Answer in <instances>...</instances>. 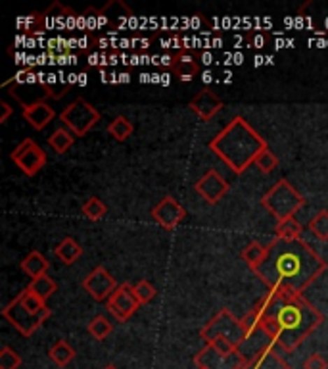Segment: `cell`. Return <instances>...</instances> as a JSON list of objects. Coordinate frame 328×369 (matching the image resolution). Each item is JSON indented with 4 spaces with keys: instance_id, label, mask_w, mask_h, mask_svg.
Here are the masks:
<instances>
[{
    "instance_id": "cell-7",
    "label": "cell",
    "mask_w": 328,
    "mask_h": 369,
    "mask_svg": "<svg viewBox=\"0 0 328 369\" xmlns=\"http://www.w3.org/2000/svg\"><path fill=\"white\" fill-rule=\"evenodd\" d=\"M50 314H52L50 308H46L45 312H41V314L31 312V309L20 300V296H15L14 300L10 302L6 308L2 309V316L6 317L8 321L14 325L15 329L22 333L23 337H31V335L37 331L38 327L50 317Z\"/></svg>"
},
{
    "instance_id": "cell-26",
    "label": "cell",
    "mask_w": 328,
    "mask_h": 369,
    "mask_svg": "<svg viewBox=\"0 0 328 369\" xmlns=\"http://www.w3.org/2000/svg\"><path fill=\"white\" fill-rule=\"evenodd\" d=\"M87 331L92 335V339L104 340L112 335L113 325L110 323V319H108L106 316H97V317H92V321H90L89 327H87Z\"/></svg>"
},
{
    "instance_id": "cell-3",
    "label": "cell",
    "mask_w": 328,
    "mask_h": 369,
    "mask_svg": "<svg viewBox=\"0 0 328 369\" xmlns=\"http://www.w3.org/2000/svg\"><path fill=\"white\" fill-rule=\"evenodd\" d=\"M265 148H269L267 141L242 116H236L209 143V151L236 175L246 172Z\"/></svg>"
},
{
    "instance_id": "cell-8",
    "label": "cell",
    "mask_w": 328,
    "mask_h": 369,
    "mask_svg": "<svg viewBox=\"0 0 328 369\" xmlns=\"http://www.w3.org/2000/svg\"><path fill=\"white\" fill-rule=\"evenodd\" d=\"M10 158H12L15 166L22 169L23 174L29 175V177L37 175L46 166L45 151L33 139H23L22 143L12 151Z\"/></svg>"
},
{
    "instance_id": "cell-13",
    "label": "cell",
    "mask_w": 328,
    "mask_h": 369,
    "mask_svg": "<svg viewBox=\"0 0 328 369\" xmlns=\"http://www.w3.org/2000/svg\"><path fill=\"white\" fill-rule=\"evenodd\" d=\"M196 193L206 200L208 204H217L229 193V183L224 179L223 175L215 172V169H209L208 174L201 177L200 181L194 185Z\"/></svg>"
},
{
    "instance_id": "cell-20",
    "label": "cell",
    "mask_w": 328,
    "mask_h": 369,
    "mask_svg": "<svg viewBox=\"0 0 328 369\" xmlns=\"http://www.w3.org/2000/svg\"><path fill=\"white\" fill-rule=\"evenodd\" d=\"M276 239H283V241H299L301 233H304V227L296 218L283 219V221H276L275 227Z\"/></svg>"
},
{
    "instance_id": "cell-28",
    "label": "cell",
    "mask_w": 328,
    "mask_h": 369,
    "mask_svg": "<svg viewBox=\"0 0 328 369\" xmlns=\"http://www.w3.org/2000/svg\"><path fill=\"white\" fill-rule=\"evenodd\" d=\"M106 211H108V208H106V204L102 202L98 196H92V198H89L87 202L83 204V214H85L90 221L102 219L106 216Z\"/></svg>"
},
{
    "instance_id": "cell-16",
    "label": "cell",
    "mask_w": 328,
    "mask_h": 369,
    "mask_svg": "<svg viewBox=\"0 0 328 369\" xmlns=\"http://www.w3.org/2000/svg\"><path fill=\"white\" fill-rule=\"evenodd\" d=\"M54 118H56L54 108L50 104H46L45 100L23 108V120L27 121L33 129H37V131H43Z\"/></svg>"
},
{
    "instance_id": "cell-4",
    "label": "cell",
    "mask_w": 328,
    "mask_h": 369,
    "mask_svg": "<svg viewBox=\"0 0 328 369\" xmlns=\"http://www.w3.org/2000/svg\"><path fill=\"white\" fill-rule=\"evenodd\" d=\"M262 204L276 221H283V219L294 218L298 210L304 208L306 198L299 195L298 188L294 187L288 179H278L263 195Z\"/></svg>"
},
{
    "instance_id": "cell-21",
    "label": "cell",
    "mask_w": 328,
    "mask_h": 369,
    "mask_svg": "<svg viewBox=\"0 0 328 369\" xmlns=\"http://www.w3.org/2000/svg\"><path fill=\"white\" fill-rule=\"evenodd\" d=\"M48 358L52 360L58 368H66L69 363L73 362L75 358V350L71 348V344L67 340H58L54 342L50 350H48Z\"/></svg>"
},
{
    "instance_id": "cell-5",
    "label": "cell",
    "mask_w": 328,
    "mask_h": 369,
    "mask_svg": "<svg viewBox=\"0 0 328 369\" xmlns=\"http://www.w3.org/2000/svg\"><path fill=\"white\" fill-rule=\"evenodd\" d=\"M215 337H224L227 340H231L236 348L242 347L248 340V335L246 331L242 329L240 319L232 316L231 309L227 308L221 309V312L200 331V339H204L206 342L215 339Z\"/></svg>"
},
{
    "instance_id": "cell-34",
    "label": "cell",
    "mask_w": 328,
    "mask_h": 369,
    "mask_svg": "<svg viewBox=\"0 0 328 369\" xmlns=\"http://www.w3.org/2000/svg\"><path fill=\"white\" fill-rule=\"evenodd\" d=\"M12 112H14V110H12L6 102H2V104H0V123H6L8 118L12 116Z\"/></svg>"
},
{
    "instance_id": "cell-11",
    "label": "cell",
    "mask_w": 328,
    "mask_h": 369,
    "mask_svg": "<svg viewBox=\"0 0 328 369\" xmlns=\"http://www.w3.org/2000/svg\"><path fill=\"white\" fill-rule=\"evenodd\" d=\"M248 358L242 352H236L232 356H223L217 352L215 348L206 347L194 356V363L198 368L204 369H244Z\"/></svg>"
},
{
    "instance_id": "cell-24",
    "label": "cell",
    "mask_w": 328,
    "mask_h": 369,
    "mask_svg": "<svg viewBox=\"0 0 328 369\" xmlns=\"http://www.w3.org/2000/svg\"><path fill=\"white\" fill-rule=\"evenodd\" d=\"M29 288L33 291V293L37 294L38 298H43V300L46 302L54 293H56L58 285H56V281H54L52 277H48V275H41V277L33 279V281H31Z\"/></svg>"
},
{
    "instance_id": "cell-1",
    "label": "cell",
    "mask_w": 328,
    "mask_h": 369,
    "mask_svg": "<svg viewBox=\"0 0 328 369\" xmlns=\"http://www.w3.org/2000/svg\"><path fill=\"white\" fill-rule=\"evenodd\" d=\"M327 270V262L304 239L283 241L273 239L267 244V258L254 270L259 281L267 285L269 293L280 296H304Z\"/></svg>"
},
{
    "instance_id": "cell-2",
    "label": "cell",
    "mask_w": 328,
    "mask_h": 369,
    "mask_svg": "<svg viewBox=\"0 0 328 369\" xmlns=\"http://www.w3.org/2000/svg\"><path fill=\"white\" fill-rule=\"evenodd\" d=\"M278 296L273 314L263 319V333L284 352H294L325 321L319 309L304 296Z\"/></svg>"
},
{
    "instance_id": "cell-12",
    "label": "cell",
    "mask_w": 328,
    "mask_h": 369,
    "mask_svg": "<svg viewBox=\"0 0 328 369\" xmlns=\"http://www.w3.org/2000/svg\"><path fill=\"white\" fill-rule=\"evenodd\" d=\"M187 210L173 196H165L152 208V219L167 231H173L185 221Z\"/></svg>"
},
{
    "instance_id": "cell-30",
    "label": "cell",
    "mask_w": 328,
    "mask_h": 369,
    "mask_svg": "<svg viewBox=\"0 0 328 369\" xmlns=\"http://www.w3.org/2000/svg\"><path fill=\"white\" fill-rule=\"evenodd\" d=\"M22 365V356L10 347H2L0 350V369H20Z\"/></svg>"
},
{
    "instance_id": "cell-22",
    "label": "cell",
    "mask_w": 328,
    "mask_h": 369,
    "mask_svg": "<svg viewBox=\"0 0 328 369\" xmlns=\"http://www.w3.org/2000/svg\"><path fill=\"white\" fill-rule=\"evenodd\" d=\"M265 258H267V246L262 242H250L246 249L242 250V260L246 262V265L252 272L263 264Z\"/></svg>"
},
{
    "instance_id": "cell-18",
    "label": "cell",
    "mask_w": 328,
    "mask_h": 369,
    "mask_svg": "<svg viewBox=\"0 0 328 369\" xmlns=\"http://www.w3.org/2000/svg\"><path fill=\"white\" fill-rule=\"evenodd\" d=\"M54 254H56V258L62 260L66 265H71V264H75L79 258H81L83 246L79 244V242L75 241V239L67 237V239H64V241H62L56 249H54Z\"/></svg>"
},
{
    "instance_id": "cell-36",
    "label": "cell",
    "mask_w": 328,
    "mask_h": 369,
    "mask_svg": "<svg viewBox=\"0 0 328 369\" xmlns=\"http://www.w3.org/2000/svg\"><path fill=\"white\" fill-rule=\"evenodd\" d=\"M198 369H204V368H198Z\"/></svg>"
},
{
    "instance_id": "cell-33",
    "label": "cell",
    "mask_w": 328,
    "mask_h": 369,
    "mask_svg": "<svg viewBox=\"0 0 328 369\" xmlns=\"http://www.w3.org/2000/svg\"><path fill=\"white\" fill-rule=\"evenodd\" d=\"M304 369H328V363L321 354H311L304 362Z\"/></svg>"
},
{
    "instance_id": "cell-14",
    "label": "cell",
    "mask_w": 328,
    "mask_h": 369,
    "mask_svg": "<svg viewBox=\"0 0 328 369\" xmlns=\"http://www.w3.org/2000/svg\"><path fill=\"white\" fill-rule=\"evenodd\" d=\"M188 108H190L201 121H209L211 118H215V113L223 108V100L217 97L213 91L201 89V91L188 102Z\"/></svg>"
},
{
    "instance_id": "cell-15",
    "label": "cell",
    "mask_w": 328,
    "mask_h": 369,
    "mask_svg": "<svg viewBox=\"0 0 328 369\" xmlns=\"http://www.w3.org/2000/svg\"><path fill=\"white\" fill-rule=\"evenodd\" d=\"M244 369H290L280 356L276 354V344L269 342L262 350L248 358Z\"/></svg>"
},
{
    "instance_id": "cell-10",
    "label": "cell",
    "mask_w": 328,
    "mask_h": 369,
    "mask_svg": "<svg viewBox=\"0 0 328 369\" xmlns=\"http://www.w3.org/2000/svg\"><path fill=\"white\" fill-rule=\"evenodd\" d=\"M117 286L120 285H117L115 277L106 270L104 265H98L97 270H92L83 281V288L97 302L110 300V296L115 293Z\"/></svg>"
},
{
    "instance_id": "cell-17",
    "label": "cell",
    "mask_w": 328,
    "mask_h": 369,
    "mask_svg": "<svg viewBox=\"0 0 328 369\" xmlns=\"http://www.w3.org/2000/svg\"><path fill=\"white\" fill-rule=\"evenodd\" d=\"M171 71L175 76L179 77L180 81H192L196 76H198V64L196 60L190 56V54L180 53L177 56H173L171 58Z\"/></svg>"
},
{
    "instance_id": "cell-32",
    "label": "cell",
    "mask_w": 328,
    "mask_h": 369,
    "mask_svg": "<svg viewBox=\"0 0 328 369\" xmlns=\"http://www.w3.org/2000/svg\"><path fill=\"white\" fill-rule=\"evenodd\" d=\"M206 344L213 347L219 354H223V356H232V354H236V352H240L238 348L234 347L231 340L224 339V337H215V339L208 340Z\"/></svg>"
},
{
    "instance_id": "cell-19",
    "label": "cell",
    "mask_w": 328,
    "mask_h": 369,
    "mask_svg": "<svg viewBox=\"0 0 328 369\" xmlns=\"http://www.w3.org/2000/svg\"><path fill=\"white\" fill-rule=\"evenodd\" d=\"M48 267H50L48 260H46L41 252H37V250H35V252H31V254H27V256L23 258V262H22L23 273H27V275L33 279L41 277V275H46Z\"/></svg>"
},
{
    "instance_id": "cell-27",
    "label": "cell",
    "mask_w": 328,
    "mask_h": 369,
    "mask_svg": "<svg viewBox=\"0 0 328 369\" xmlns=\"http://www.w3.org/2000/svg\"><path fill=\"white\" fill-rule=\"evenodd\" d=\"M309 231L315 239L319 241H328V211L322 210L309 221Z\"/></svg>"
},
{
    "instance_id": "cell-9",
    "label": "cell",
    "mask_w": 328,
    "mask_h": 369,
    "mask_svg": "<svg viewBox=\"0 0 328 369\" xmlns=\"http://www.w3.org/2000/svg\"><path fill=\"white\" fill-rule=\"evenodd\" d=\"M141 308V302L134 296L133 285L131 283H123L115 288V293L110 296L108 300V309L120 323H125L136 314V309Z\"/></svg>"
},
{
    "instance_id": "cell-25",
    "label": "cell",
    "mask_w": 328,
    "mask_h": 369,
    "mask_svg": "<svg viewBox=\"0 0 328 369\" xmlns=\"http://www.w3.org/2000/svg\"><path fill=\"white\" fill-rule=\"evenodd\" d=\"M133 123H131L127 118H123V116H117V118L108 125V133H110L115 141H120V143L127 141L129 137L133 135Z\"/></svg>"
},
{
    "instance_id": "cell-23",
    "label": "cell",
    "mask_w": 328,
    "mask_h": 369,
    "mask_svg": "<svg viewBox=\"0 0 328 369\" xmlns=\"http://www.w3.org/2000/svg\"><path fill=\"white\" fill-rule=\"evenodd\" d=\"M73 143H75V135L66 127L56 129L52 135H50V139H48V144H50L58 154H66V152L73 146Z\"/></svg>"
},
{
    "instance_id": "cell-31",
    "label": "cell",
    "mask_w": 328,
    "mask_h": 369,
    "mask_svg": "<svg viewBox=\"0 0 328 369\" xmlns=\"http://www.w3.org/2000/svg\"><path fill=\"white\" fill-rule=\"evenodd\" d=\"M254 164L259 172H263V174H271V172L276 169V166H278V158H276L275 154L269 151V148H265V151L255 158Z\"/></svg>"
},
{
    "instance_id": "cell-35",
    "label": "cell",
    "mask_w": 328,
    "mask_h": 369,
    "mask_svg": "<svg viewBox=\"0 0 328 369\" xmlns=\"http://www.w3.org/2000/svg\"><path fill=\"white\" fill-rule=\"evenodd\" d=\"M104 369H117V368H115V365H112V363H110V365H106Z\"/></svg>"
},
{
    "instance_id": "cell-6",
    "label": "cell",
    "mask_w": 328,
    "mask_h": 369,
    "mask_svg": "<svg viewBox=\"0 0 328 369\" xmlns=\"http://www.w3.org/2000/svg\"><path fill=\"white\" fill-rule=\"evenodd\" d=\"M60 120L75 137H85L100 121V112L85 98H77L60 113Z\"/></svg>"
},
{
    "instance_id": "cell-29",
    "label": "cell",
    "mask_w": 328,
    "mask_h": 369,
    "mask_svg": "<svg viewBox=\"0 0 328 369\" xmlns=\"http://www.w3.org/2000/svg\"><path fill=\"white\" fill-rule=\"evenodd\" d=\"M133 291H134V296H136V300L141 302V306L142 304H148V302H152L157 296V288L152 285L150 281H146V279H142L138 283H134Z\"/></svg>"
}]
</instances>
